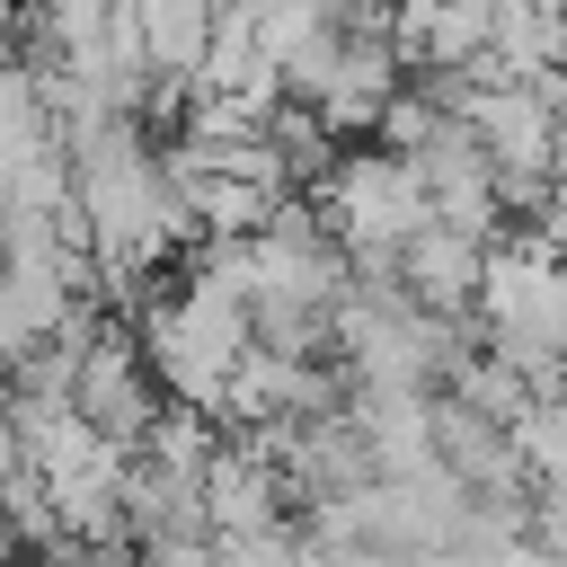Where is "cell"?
<instances>
[{"instance_id": "8992f818", "label": "cell", "mask_w": 567, "mask_h": 567, "mask_svg": "<svg viewBox=\"0 0 567 567\" xmlns=\"http://www.w3.org/2000/svg\"><path fill=\"white\" fill-rule=\"evenodd\" d=\"M399 284H408L434 319H470V310H478V284H487V239H461L452 221H434V230H416V239L399 248Z\"/></svg>"}, {"instance_id": "3957f363", "label": "cell", "mask_w": 567, "mask_h": 567, "mask_svg": "<svg viewBox=\"0 0 567 567\" xmlns=\"http://www.w3.org/2000/svg\"><path fill=\"white\" fill-rule=\"evenodd\" d=\"M399 71H408V53L390 44V18H346L337 62H328V80L310 89V115H319L337 142H346V133H381V115L408 97Z\"/></svg>"}, {"instance_id": "ba28073f", "label": "cell", "mask_w": 567, "mask_h": 567, "mask_svg": "<svg viewBox=\"0 0 567 567\" xmlns=\"http://www.w3.org/2000/svg\"><path fill=\"white\" fill-rule=\"evenodd\" d=\"M514 452H523L532 487H540V478H567V399L523 408V416H514Z\"/></svg>"}, {"instance_id": "6da1fadb", "label": "cell", "mask_w": 567, "mask_h": 567, "mask_svg": "<svg viewBox=\"0 0 567 567\" xmlns=\"http://www.w3.org/2000/svg\"><path fill=\"white\" fill-rule=\"evenodd\" d=\"M248 346H257V319H248L239 301L204 292V284H177V292L142 301V354H151V381L168 390V408L221 416Z\"/></svg>"}, {"instance_id": "7a4b0ae2", "label": "cell", "mask_w": 567, "mask_h": 567, "mask_svg": "<svg viewBox=\"0 0 567 567\" xmlns=\"http://www.w3.org/2000/svg\"><path fill=\"white\" fill-rule=\"evenodd\" d=\"M319 221H328V239L346 248V266L363 275V266H399V248L416 239V230H434V186L416 177V159H399V151H346L337 159V177L319 186Z\"/></svg>"}, {"instance_id": "277c9868", "label": "cell", "mask_w": 567, "mask_h": 567, "mask_svg": "<svg viewBox=\"0 0 567 567\" xmlns=\"http://www.w3.org/2000/svg\"><path fill=\"white\" fill-rule=\"evenodd\" d=\"M80 416L124 452H142V434L159 425V381H151V354H142V337L124 319H106L80 346Z\"/></svg>"}, {"instance_id": "9c48e42d", "label": "cell", "mask_w": 567, "mask_h": 567, "mask_svg": "<svg viewBox=\"0 0 567 567\" xmlns=\"http://www.w3.org/2000/svg\"><path fill=\"white\" fill-rule=\"evenodd\" d=\"M27 478V443H18V408H0V487Z\"/></svg>"}, {"instance_id": "52a82bcc", "label": "cell", "mask_w": 567, "mask_h": 567, "mask_svg": "<svg viewBox=\"0 0 567 567\" xmlns=\"http://www.w3.org/2000/svg\"><path fill=\"white\" fill-rule=\"evenodd\" d=\"M44 151H62V124L44 106V80H35V62H9L0 53V186L27 177Z\"/></svg>"}, {"instance_id": "5b68a950", "label": "cell", "mask_w": 567, "mask_h": 567, "mask_svg": "<svg viewBox=\"0 0 567 567\" xmlns=\"http://www.w3.org/2000/svg\"><path fill=\"white\" fill-rule=\"evenodd\" d=\"M284 496H292V478L257 443L230 434L204 478V523H213V540H257V532H284Z\"/></svg>"}, {"instance_id": "30bf717a", "label": "cell", "mask_w": 567, "mask_h": 567, "mask_svg": "<svg viewBox=\"0 0 567 567\" xmlns=\"http://www.w3.org/2000/svg\"><path fill=\"white\" fill-rule=\"evenodd\" d=\"M9 558H18V532H9V514H0V567H9Z\"/></svg>"}]
</instances>
